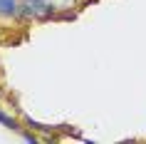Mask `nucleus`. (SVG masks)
I'll return each mask as SVG.
<instances>
[{
    "label": "nucleus",
    "mask_w": 146,
    "mask_h": 144,
    "mask_svg": "<svg viewBox=\"0 0 146 144\" xmlns=\"http://www.w3.org/2000/svg\"><path fill=\"white\" fill-rule=\"evenodd\" d=\"M57 15L54 0H23L20 20H52Z\"/></svg>",
    "instance_id": "nucleus-1"
},
{
    "label": "nucleus",
    "mask_w": 146,
    "mask_h": 144,
    "mask_svg": "<svg viewBox=\"0 0 146 144\" xmlns=\"http://www.w3.org/2000/svg\"><path fill=\"white\" fill-rule=\"evenodd\" d=\"M23 0H0V17H20Z\"/></svg>",
    "instance_id": "nucleus-2"
},
{
    "label": "nucleus",
    "mask_w": 146,
    "mask_h": 144,
    "mask_svg": "<svg viewBox=\"0 0 146 144\" xmlns=\"http://www.w3.org/2000/svg\"><path fill=\"white\" fill-rule=\"evenodd\" d=\"M25 124L30 129H37V132H45V134H52V127L50 124H42V122H35L32 117H25Z\"/></svg>",
    "instance_id": "nucleus-3"
},
{
    "label": "nucleus",
    "mask_w": 146,
    "mask_h": 144,
    "mask_svg": "<svg viewBox=\"0 0 146 144\" xmlns=\"http://www.w3.org/2000/svg\"><path fill=\"white\" fill-rule=\"evenodd\" d=\"M20 134H23L25 142H30V144H40V137H37V134H32V132H25V129H20Z\"/></svg>",
    "instance_id": "nucleus-4"
}]
</instances>
